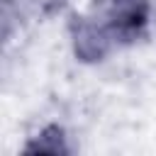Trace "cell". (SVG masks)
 I'll use <instances>...</instances> for the list:
<instances>
[{
	"mask_svg": "<svg viewBox=\"0 0 156 156\" xmlns=\"http://www.w3.org/2000/svg\"><path fill=\"white\" fill-rule=\"evenodd\" d=\"M149 22L146 0H100V17L80 22L76 51L83 58H100L112 41L136 39Z\"/></svg>",
	"mask_w": 156,
	"mask_h": 156,
	"instance_id": "6da1fadb",
	"label": "cell"
}]
</instances>
